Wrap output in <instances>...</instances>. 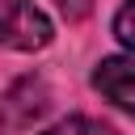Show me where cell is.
Listing matches in <instances>:
<instances>
[{"label":"cell","mask_w":135,"mask_h":135,"mask_svg":"<svg viewBox=\"0 0 135 135\" xmlns=\"http://www.w3.org/2000/svg\"><path fill=\"white\" fill-rule=\"evenodd\" d=\"M51 17L25 0H0V42L13 51H42L51 42Z\"/></svg>","instance_id":"1"},{"label":"cell","mask_w":135,"mask_h":135,"mask_svg":"<svg viewBox=\"0 0 135 135\" xmlns=\"http://www.w3.org/2000/svg\"><path fill=\"white\" fill-rule=\"evenodd\" d=\"M46 89H42V80H34V76H25V80H17L4 97H0V122H4V131L13 127H30L34 118H42L46 114Z\"/></svg>","instance_id":"2"},{"label":"cell","mask_w":135,"mask_h":135,"mask_svg":"<svg viewBox=\"0 0 135 135\" xmlns=\"http://www.w3.org/2000/svg\"><path fill=\"white\" fill-rule=\"evenodd\" d=\"M93 89L101 97H110L118 110L135 114V59H122V55L101 59L97 72H93Z\"/></svg>","instance_id":"3"},{"label":"cell","mask_w":135,"mask_h":135,"mask_svg":"<svg viewBox=\"0 0 135 135\" xmlns=\"http://www.w3.org/2000/svg\"><path fill=\"white\" fill-rule=\"evenodd\" d=\"M46 135H118L110 122H97V118H63L55 122Z\"/></svg>","instance_id":"4"},{"label":"cell","mask_w":135,"mask_h":135,"mask_svg":"<svg viewBox=\"0 0 135 135\" xmlns=\"http://www.w3.org/2000/svg\"><path fill=\"white\" fill-rule=\"evenodd\" d=\"M114 34H118L122 46L135 51V0H127V4L118 8V17H114Z\"/></svg>","instance_id":"5"},{"label":"cell","mask_w":135,"mask_h":135,"mask_svg":"<svg viewBox=\"0 0 135 135\" xmlns=\"http://www.w3.org/2000/svg\"><path fill=\"white\" fill-rule=\"evenodd\" d=\"M59 8H63L68 17H84V13H89V0H59Z\"/></svg>","instance_id":"6"},{"label":"cell","mask_w":135,"mask_h":135,"mask_svg":"<svg viewBox=\"0 0 135 135\" xmlns=\"http://www.w3.org/2000/svg\"><path fill=\"white\" fill-rule=\"evenodd\" d=\"M0 135H4V122H0Z\"/></svg>","instance_id":"7"}]
</instances>
